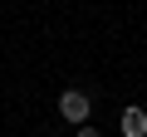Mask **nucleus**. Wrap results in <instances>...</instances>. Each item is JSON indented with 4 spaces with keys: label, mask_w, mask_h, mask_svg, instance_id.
I'll use <instances>...</instances> for the list:
<instances>
[{
    "label": "nucleus",
    "mask_w": 147,
    "mask_h": 137,
    "mask_svg": "<svg viewBox=\"0 0 147 137\" xmlns=\"http://www.w3.org/2000/svg\"><path fill=\"white\" fill-rule=\"evenodd\" d=\"M88 113H93L88 93H79V88H64V93H59V118H64V122H74V127H88Z\"/></svg>",
    "instance_id": "f257e3e1"
},
{
    "label": "nucleus",
    "mask_w": 147,
    "mask_h": 137,
    "mask_svg": "<svg viewBox=\"0 0 147 137\" xmlns=\"http://www.w3.org/2000/svg\"><path fill=\"white\" fill-rule=\"evenodd\" d=\"M123 137H147V113L142 108H123Z\"/></svg>",
    "instance_id": "f03ea898"
},
{
    "label": "nucleus",
    "mask_w": 147,
    "mask_h": 137,
    "mask_svg": "<svg viewBox=\"0 0 147 137\" xmlns=\"http://www.w3.org/2000/svg\"><path fill=\"white\" fill-rule=\"evenodd\" d=\"M79 137H103V132H98V127L88 122V127H79Z\"/></svg>",
    "instance_id": "7ed1b4c3"
}]
</instances>
